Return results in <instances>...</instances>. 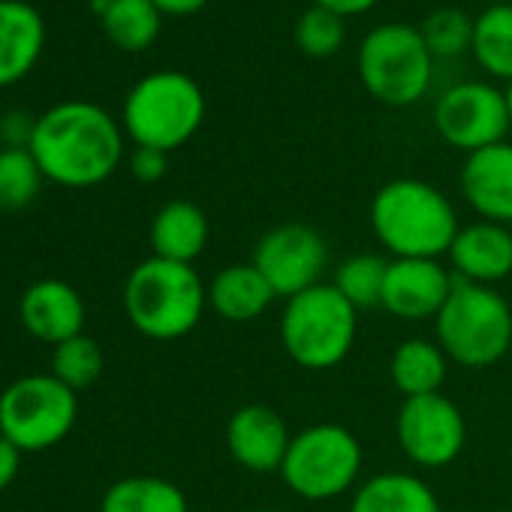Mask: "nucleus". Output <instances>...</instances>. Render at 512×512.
I'll return each instance as SVG.
<instances>
[{"mask_svg":"<svg viewBox=\"0 0 512 512\" xmlns=\"http://www.w3.org/2000/svg\"><path fill=\"white\" fill-rule=\"evenodd\" d=\"M350 512H440V500L422 476L386 470L356 485Z\"/></svg>","mask_w":512,"mask_h":512,"instance_id":"nucleus-21","label":"nucleus"},{"mask_svg":"<svg viewBox=\"0 0 512 512\" xmlns=\"http://www.w3.org/2000/svg\"><path fill=\"white\" fill-rule=\"evenodd\" d=\"M503 97H506V109H509V121H512V82H506Z\"/></svg>","mask_w":512,"mask_h":512,"instance_id":"nucleus-36","label":"nucleus"},{"mask_svg":"<svg viewBox=\"0 0 512 512\" xmlns=\"http://www.w3.org/2000/svg\"><path fill=\"white\" fill-rule=\"evenodd\" d=\"M208 308V287L193 266L148 256L124 284V311L136 332L151 341L190 335Z\"/></svg>","mask_w":512,"mask_h":512,"instance_id":"nucleus-3","label":"nucleus"},{"mask_svg":"<svg viewBox=\"0 0 512 512\" xmlns=\"http://www.w3.org/2000/svg\"><path fill=\"white\" fill-rule=\"evenodd\" d=\"M362 461V443L350 428L338 422H317L293 434L281 464V479L296 497L326 503L359 485Z\"/></svg>","mask_w":512,"mask_h":512,"instance_id":"nucleus-8","label":"nucleus"},{"mask_svg":"<svg viewBox=\"0 0 512 512\" xmlns=\"http://www.w3.org/2000/svg\"><path fill=\"white\" fill-rule=\"evenodd\" d=\"M455 287V275L440 260H389L383 302L398 320L437 317Z\"/></svg>","mask_w":512,"mask_h":512,"instance_id":"nucleus-14","label":"nucleus"},{"mask_svg":"<svg viewBox=\"0 0 512 512\" xmlns=\"http://www.w3.org/2000/svg\"><path fill=\"white\" fill-rule=\"evenodd\" d=\"M275 299V290L253 263H232L220 269L208 284V308L226 323L260 320Z\"/></svg>","mask_w":512,"mask_h":512,"instance_id":"nucleus-19","label":"nucleus"},{"mask_svg":"<svg viewBox=\"0 0 512 512\" xmlns=\"http://www.w3.org/2000/svg\"><path fill=\"white\" fill-rule=\"evenodd\" d=\"M247 512H281V509H266V506H256V509H247Z\"/></svg>","mask_w":512,"mask_h":512,"instance_id":"nucleus-37","label":"nucleus"},{"mask_svg":"<svg viewBox=\"0 0 512 512\" xmlns=\"http://www.w3.org/2000/svg\"><path fill=\"white\" fill-rule=\"evenodd\" d=\"M434 127L446 145L464 154L503 142L512 127L503 88L491 82H458L446 88L434 106Z\"/></svg>","mask_w":512,"mask_h":512,"instance_id":"nucleus-10","label":"nucleus"},{"mask_svg":"<svg viewBox=\"0 0 512 512\" xmlns=\"http://www.w3.org/2000/svg\"><path fill=\"white\" fill-rule=\"evenodd\" d=\"M401 452L425 470L449 467L467 443L464 413L443 392L404 398L395 419Z\"/></svg>","mask_w":512,"mask_h":512,"instance_id":"nucleus-12","label":"nucleus"},{"mask_svg":"<svg viewBox=\"0 0 512 512\" xmlns=\"http://www.w3.org/2000/svg\"><path fill=\"white\" fill-rule=\"evenodd\" d=\"M28 148L49 181L94 187L118 169L124 157V130L103 106L67 100L37 118Z\"/></svg>","mask_w":512,"mask_h":512,"instance_id":"nucleus-1","label":"nucleus"},{"mask_svg":"<svg viewBox=\"0 0 512 512\" xmlns=\"http://www.w3.org/2000/svg\"><path fill=\"white\" fill-rule=\"evenodd\" d=\"M470 55L485 76L512 82V4H488L473 19Z\"/></svg>","mask_w":512,"mask_h":512,"instance_id":"nucleus-24","label":"nucleus"},{"mask_svg":"<svg viewBox=\"0 0 512 512\" xmlns=\"http://www.w3.org/2000/svg\"><path fill=\"white\" fill-rule=\"evenodd\" d=\"M151 4L163 13V16H175V19H184V16H196L208 0H151Z\"/></svg>","mask_w":512,"mask_h":512,"instance_id":"nucleus-35","label":"nucleus"},{"mask_svg":"<svg viewBox=\"0 0 512 512\" xmlns=\"http://www.w3.org/2000/svg\"><path fill=\"white\" fill-rule=\"evenodd\" d=\"M356 70L374 100L404 109L428 94L434 79V55L419 28L407 22H383L359 43Z\"/></svg>","mask_w":512,"mask_h":512,"instance_id":"nucleus-7","label":"nucleus"},{"mask_svg":"<svg viewBox=\"0 0 512 512\" xmlns=\"http://www.w3.org/2000/svg\"><path fill=\"white\" fill-rule=\"evenodd\" d=\"M103 34L124 52H145L157 43L163 13L151 0H94Z\"/></svg>","mask_w":512,"mask_h":512,"instance_id":"nucleus-23","label":"nucleus"},{"mask_svg":"<svg viewBox=\"0 0 512 512\" xmlns=\"http://www.w3.org/2000/svg\"><path fill=\"white\" fill-rule=\"evenodd\" d=\"M169 169V154L157 151V148H136L130 157V172L142 181V184H154L166 175Z\"/></svg>","mask_w":512,"mask_h":512,"instance_id":"nucleus-31","label":"nucleus"},{"mask_svg":"<svg viewBox=\"0 0 512 512\" xmlns=\"http://www.w3.org/2000/svg\"><path fill=\"white\" fill-rule=\"evenodd\" d=\"M446 374H449V356L443 353L440 344L425 338H410L398 344L389 362V377L404 398L440 392Z\"/></svg>","mask_w":512,"mask_h":512,"instance_id":"nucleus-22","label":"nucleus"},{"mask_svg":"<svg viewBox=\"0 0 512 512\" xmlns=\"http://www.w3.org/2000/svg\"><path fill=\"white\" fill-rule=\"evenodd\" d=\"M281 344L287 356L305 371L338 368L359 335V311L341 296L335 284H317L281 311Z\"/></svg>","mask_w":512,"mask_h":512,"instance_id":"nucleus-5","label":"nucleus"},{"mask_svg":"<svg viewBox=\"0 0 512 512\" xmlns=\"http://www.w3.org/2000/svg\"><path fill=\"white\" fill-rule=\"evenodd\" d=\"M76 413V392L55 374L22 377L0 395V434L22 452H40L73 431Z\"/></svg>","mask_w":512,"mask_h":512,"instance_id":"nucleus-9","label":"nucleus"},{"mask_svg":"<svg viewBox=\"0 0 512 512\" xmlns=\"http://www.w3.org/2000/svg\"><path fill=\"white\" fill-rule=\"evenodd\" d=\"M491 4H512V0H491Z\"/></svg>","mask_w":512,"mask_h":512,"instance_id":"nucleus-38","label":"nucleus"},{"mask_svg":"<svg viewBox=\"0 0 512 512\" xmlns=\"http://www.w3.org/2000/svg\"><path fill=\"white\" fill-rule=\"evenodd\" d=\"M19 464H22V449L0 434V491H4L16 479Z\"/></svg>","mask_w":512,"mask_h":512,"instance_id":"nucleus-33","label":"nucleus"},{"mask_svg":"<svg viewBox=\"0 0 512 512\" xmlns=\"http://www.w3.org/2000/svg\"><path fill=\"white\" fill-rule=\"evenodd\" d=\"M250 263L260 269L275 296L287 302L320 284L329 266V247L314 226L281 223L256 241Z\"/></svg>","mask_w":512,"mask_h":512,"instance_id":"nucleus-11","label":"nucleus"},{"mask_svg":"<svg viewBox=\"0 0 512 512\" xmlns=\"http://www.w3.org/2000/svg\"><path fill=\"white\" fill-rule=\"evenodd\" d=\"M446 256L458 281L494 287L512 275V232L491 220L467 223L458 229Z\"/></svg>","mask_w":512,"mask_h":512,"instance_id":"nucleus-16","label":"nucleus"},{"mask_svg":"<svg viewBox=\"0 0 512 512\" xmlns=\"http://www.w3.org/2000/svg\"><path fill=\"white\" fill-rule=\"evenodd\" d=\"M205 121V94L199 82L178 70H157L139 79L121 112L124 133L136 148L175 151L190 142Z\"/></svg>","mask_w":512,"mask_h":512,"instance_id":"nucleus-4","label":"nucleus"},{"mask_svg":"<svg viewBox=\"0 0 512 512\" xmlns=\"http://www.w3.org/2000/svg\"><path fill=\"white\" fill-rule=\"evenodd\" d=\"M293 40H296V46H299L302 55L323 61V58H332V55L344 46V40H347V25H344V19L335 16L332 10L311 4V7L296 19Z\"/></svg>","mask_w":512,"mask_h":512,"instance_id":"nucleus-29","label":"nucleus"},{"mask_svg":"<svg viewBox=\"0 0 512 512\" xmlns=\"http://www.w3.org/2000/svg\"><path fill=\"white\" fill-rule=\"evenodd\" d=\"M374 238L392 260H440L461 223L443 190L422 178H392L371 199Z\"/></svg>","mask_w":512,"mask_h":512,"instance_id":"nucleus-2","label":"nucleus"},{"mask_svg":"<svg viewBox=\"0 0 512 512\" xmlns=\"http://www.w3.org/2000/svg\"><path fill=\"white\" fill-rule=\"evenodd\" d=\"M43 178L31 148H0V208H25L34 202Z\"/></svg>","mask_w":512,"mask_h":512,"instance_id":"nucleus-27","label":"nucleus"},{"mask_svg":"<svg viewBox=\"0 0 512 512\" xmlns=\"http://www.w3.org/2000/svg\"><path fill=\"white\" fill-rule=\"evenodd\" d=\"M46 46V22L25 0H0V88L25 79Z\"/></svg>","mask_w":512,"mask_h":512,"instance_id":"nucleus-18","label":"nucleus"},{"mask_svg":"<svg viewBox=\"0 0 512 512\" xmlns=\"http://www.w3.org/2000/svg\"><path fill=\"white\" fill-rule=\"evenodd\" d=\"M19 311H22L25 329L34 338L55 344V347L82 335V326H85V302L64 281H40L28 287Z\"/></svg>","mask_w":512,"mask_h":512,"instance_id":"nucleus-17","label":"nucleus"},{"mask_svg":"<svg viewBox=\"0 0 512 512\" xmlns=\"http://www.w3.org/2000/svg\"><path fill=\"white\" fill-rule=\"evenodd\" d=\"M434 323L437 344L449 362L470 371L497 365L512 347V308L494 287L455 278V287Z\"/></svg>","mask_w":512,"mask_h":512,"instance_id":"nucleus-6","label":"nucleus"},{"mask_svg":"<svg viewBox=\"0 0 512 512\" xmlns=\"http://www.w3.org/2000/svg\"><path fill=\"white\" fill-rule=\"evenodd\" d=\"M419 34H422L425 46L431 49L434 61L458 58V55L470 52L473 19L458 7H437L425 16V22L419 25Z\"/></svg>","mask_w":512,"mask_h":512,"instance_id":"nucleus-28","label":"nucleus"},{"mask_svg":"<svg viewBox=\"0 0 512 512\" xmlns=\"http://www.w3.org/2000/svg\"><path fill=\"white\" fill-rule=\"evenodd\" d=\"M293 434L269 404H244L226 422V449L250 473H281Z\"/></svg>","mask_w":512,"mask_h":512,"instance_id":"nucleus-13","label":"nucleus"},{"mask_svg":"<svg viewBox=\"0 0 512 512\" xmlns=\"http://www.w3.org/2000/svg\"><path fill=\"white\" fill-rule=\"evenodd\" d=\"M208 244V217L196 202L172 199L151 220V247L154 256L172 263L193 266Z\"/></svg>","mask_w":512,"mask_h":512,"instance_id":"nucleus-20","label":"nucleus"},{"mask_svg":"<svg viewBox=\"0 0 512 512\" xmlns=\"http://www.w3.org/2000/svg\"><path fill=\"white\" fill-rule=\"evenodd\" d=\"M458 187L464 202L491 223H512V142H497L464 157Z\"/></svg>","mask_w":512,"mask_h":512,"instance_id":"nucleus-15","label":"nucleus"},{"mask_svg":"<svg viewBox=\"0 0 512 512\" xmlns=\"http://www.w3.org/2000/svg\"><path fill=\"white\" fill-rule=\"evenodd\" d=\"M314 4L332 10L335 16H341V19L347 22V19H356V16L371 13V10L380 4V0H314Z\"/></svg>","mask_w":512,"mask_h":512,"instance_id":"nucleus-34","label":"nucleus"},{"mask_svg":"<svg viewBox=\"0 0 512 512\" xmlns=\"http://www.w3.org/2000/svg\"><path fill=\"white\" fill-rule=\"evenodd\" d=\"M386 272H389V260H383V256H377V253H356V256H347V260L338 266L332 284L341 290V296L356 311L377 308L383 302Z\"/></svg>","mask_w":512,"mask_h":512,"instance_id":"nucleus-26","label":"nucleus"},{"mask_svg":"<svg viewBox=\"0 0 512 512\" xmlns=\"http://www.w3.org/2000/svg\"><path fill=\"white\" fill-rule=\"evenodd\" d=\"M52 374L67 383L73 392L88 389L100 380L103 374V350L97 347L94 338H88L85 332L58 344L55 347V359H52Z\"/></svg>","mask_w":512,"mask_h":512,"instance_id":"nucleus-30","label":"nucleus"},{"mask_svg":"<svg viewBox=\"0 0 512 512\" xmlns=\"http://www.w3.org/2000/svg\"><path fill=\"white\" fill-rule=\"evenodd\" d=\"M100 512H190V503L163 476H127L103 494Z\"/></svg>","mask_w":512,"mask_h":512,"instance_id":"nucleus-25","label":"nucleus"},{"mask_svg":"<svg viewBox=\"0 0 512 512\" xmlns=\"http://www.w3.org/2000/svg\"><path fill=\"white\" fill-rule=\"evenodd\" d=\"M34 127H37V118H31L25 112H10L4 121H0V136H4L7 148H28Z\"/></svg>","mask_w":512,"mask_h":512,"instance_id":"nucleus-32","label":"nucleus"}]
</instances>
